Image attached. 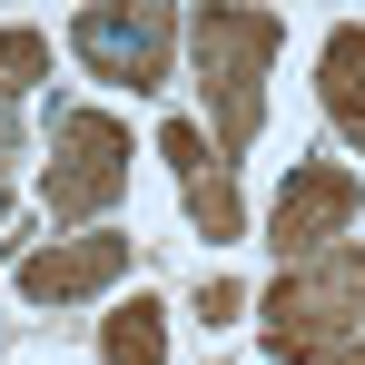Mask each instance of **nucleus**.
Returning a JSON list of instances; mask_svg holds the SVG:
<instances>
[{
    "instance_id": "f257e3e1",
    "label": "nucleus",
    "mask_w": 365,
    "mask_h": 365,
    "mask_svg": "<svg viewBox=\"0 0 365 365\" xmlns=\"http://www.w3.org/2000/svg\"><path fill=\"white\" fill-rule=\"evenodd\" d=\"M187 50H197V89H207V138L237 168L267 128V69L287 50V10H197Z\"/></svg>"
},
{
    "instance_id": "f03ea898",
    "label": "nucleus",
    "mask_w": 365,
    "mask_h": 365,
    "mask_svg": "<svg viewBox=\"0 0 365 365\" xmlns=\"http://www.w3.org/2000/svg\"><path fill=\"white\" fill-rule=\"evenodd\" d=\"M277 365H365V247H326L267 287Z\"/></svg>"
},
{
    "instance_id": "7ed1b4c3",
    "label": "nucleus",
    "mask_w": 365,
    "mask_h": 365,
    "mask_svg": "<svg viewBox=\"0 0 365 365\" xmlns=\"http://www.w3.org/2000/svg\"><path fill=\"white\" fill-rule=\"evenodd\" d=\"M128 168H138L128 119H109V109H50V148H40V207H50L60 227L109 217V207L128 197Z\"/></svg>"
},
{
    "instance_id": "20e7f679",
    "label": "nucleus",
    "mask_w": 365,
    "mask_h": 365,
    "mask_svg": "<svg viewBox=\"0 0 365 365\" xmlns=\"http://www.w3.org/2000/svg\"><path fill=\"white\" fill-rule=\"evenodd\" d=\"M178 10L168 0H99V10H79L69 20V50L89 79H109L128 99H148V89H168V50H178Z\"/></svg>"
},
{
    "instance_id": "39448f33",
    "label": "nucleus",
    "mask_w": 365,
    "mask_h": 365,
    "mask_svg": "<svg viewBox=\"0 0 365 365\" xmlns=\"http://www.w3.org/2000/svg\"><path fill=\"white\" fill-rule=\"evenodd\" d=\"M356 217H365V178L346 158H287V178L267 197V247L287 267H306V257H326V247L356 237Z\"/></svg>"
},
{
    "instance_id": "423d86ee",
    "label": "nucleus",
    "mask_w": 365,
    "mask_h": 365,
    "mask_svg": "<svg viewBox=\"0 0 365 365\" xmlns=\"http://www.w3.org/2000/svg\"><path fill=\"white\" fill-rule=\"evenodd\" d=\"M128 267H138V237H119V227H79V237H40L30 257H20V306H40V316H60V306H89L109 297Z\"/></svg>"
},
{
    "instance_id": "0eeeda50",
    "label": "nucleus",
    "mask_w": 365,
    "mask_h": 365,
    "mask_svg": "<svg viewBox=\"0 0 365 365\" xmlns=\"http://www.w3.org/2000/svg\"><path fill=\"white\" fill-rule=\"evenodd\" d=\"M158 158L178 168L187 227H197L207 247H237V237H247V197H237V168L217 158V138H207L197 119H168V128H158Z\"/></svg>"
},
{
    "instance_id": "6e6552de",
    "label": "nucleus",
    "mask_w": 365,
    "mask_h": 365,
    "mask_svg": "<svg viewBox=\"0 0 365 365\" xmlns=\"http://www.w3.org/2000/svg\"><path fill=\"white\" fill-rule=\"evenodd\" d=\"M316 99H326L336 138L365 158V20H336V30H326V50H316Z\"/></svg>"
},
{
    "instance_id": "1a4fd4ad",
    "label": "nucleus",
    "mask_w": 365,
    "mask_h": 365,
    "mask_svg": "<svg viewBox=\"0 0 365 365\" xmlns=\"http://www.w3.org/2000/svg\"><path fill=\"white\" fill-rule=\"evenodd\" d=\"M99 365H168V306L158 297H128L99 316Z\"/></svg>"
},
{
    "instance_id": "9d476101",
    "label": "nucleus",
    "mask_w": 365,
    "mask_h": 365,
    "mask_svg": "<svg viewBox=\"0 0 365 365\" xmlns=\"http://www.w3.org/2000/svg\"><path fill=\"white\" fill-rule=\"evenodd\" d=\"M40 79H50V30L10 20V30H0V109H20Z\"/></svg>"
},
{
    "instance_id": "9b49d317",
    "label": "nucleus",
    "mask_w": 365,
    "mask_h": 365,
    "mask_svg": "<svg viewBox=\"0 0 365 365\" xmlns=\"http://www.w3.org/2000/svg\"><path fill=\"white\" fill-rule=\"evenodd\" d=\"M237 316H247V287H237V277H207V287H197V326H207V336L237 326Z\"/></svg>"
},
{
    "instance_id": "f8f14e48",
    "label": "nucleus",
    "mask_w": 365,
    "mask_h": 365,
    "mask_svg": "<svg viewBox=\"0 0 365 365\" xmlns=\"http://www.w3.org/2000/svg\"><path fill=\"white\" fill-rule=\"evenodd\" d=\"M10 187H20V128H10V109H0V217H10Z\"/></svg>"
}]
</instances>
